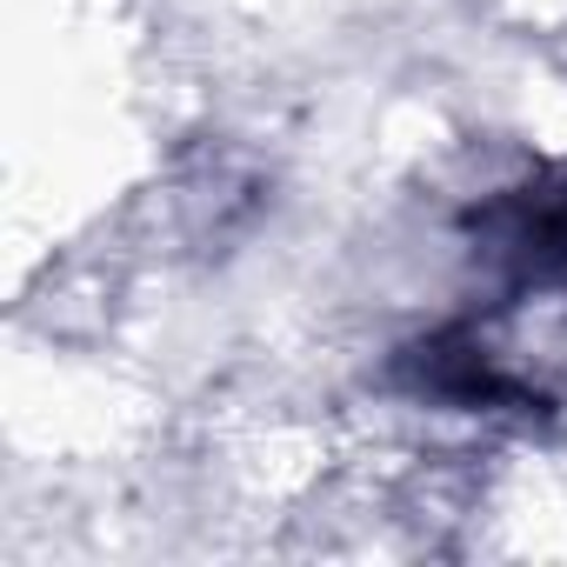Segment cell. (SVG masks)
I'll use <instances>...</instances> for the list:
<instances>
[{"label": "cell", "mask_w": 567, "mask_h": 567, "mask_svg": "<svg viewBox=\"0 0 567 567\" xmlns=\"http://www.w3.org/2000/svg\"><path fill=\"white\" fill-rule=\"evenodd\" d=\"M461 247L487 301L567 315V154L487 187L461 214Z\"/></svg>", "instance_id": "obj_1"}]
</instances>
